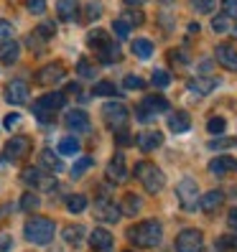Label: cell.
<instances>
[{
  "instance_id": "52a82bcc",
  "label": "cell",
  "mask_w": 237,
  "mask_h": 252,
  "mask_svg": "<svg viewBox=\"0 0 237 252\" xmlns=\"http://www.w3.org/2000/svg\"><path fill=\"white\" fill-rule=\"evenodd\" d=\"M202 245H204L202 229H181L179 234H176L173 250H176V252H199Z\"/></svg>"
},
{
  "instance_id": "4fadbf2b",
  "label": "cell",
  "mask_w": 237,
  "mask_h": 252,
  "mask_svg": "<svg viewBox=\"0 0 237 252\" xmlns=\"http://www.w3.org/2000/svg\"><path fill=\"white\" fill-rule=\"evenodd\" d=\"M135 143H138V148H140L143 153H151V151H156V148H161L164 135H161L158 130H143L140 135L135 138Z\"/></svg>"
},
{
  "instance_id": "74e56055",
  "label": "cell",
  "mask_w": 237,
  "mask_h": 252,
  "mask_svg": "<svg viewBox=\"0 0 237 252\" xmlns=\"http://www.w3.org/2000/svg\"><path fill=\"white\" fill-rule=\"evenodd\" d=\"M225 127H227V120L225 117H209V123H206V130L212 132V135H219V132H225Z\"/></svg>"
},
{
  "instance_id": "cb8c5ba5",
  "label": "cell",
  "mask_w": 237,
  "mask_h": 252,
  "mask_svg": "<svg viewBox=\"0 0 237 252\" xmlns=\"http://www.w3.org/2000/svg\"><path fill=\"white\" fill-rule=\"evenodd\" d=\"M140 209H143V199H140L138 194H125V199H123V204H120V214L135 217Z\"/></svg>"
},
{
  "instance_id": "5b68a950",
  "label": "cell",
  "mask_w": 237,
  "mask_h": 252,
  "mask_svg": "<svg viewBox=\"0 0 237 252\" xmlns=\"http://www.w3.org/2000/svg\"><path fill=\"white\" fill-rule=\"evenodd\" d=\"M176 196H179V201H181V209L194 212L199 206V186H197V181L189 179V176L181 179L179 186H176Z\"/></svg>"
},
{
  "instance_id": "44dd1931",
  "label": "cell",
  "mask_w": 237,
  "mask_h": 252,
  "mask_svg": "<svg viewBox=\"0 0 237 252\" xmlns=\"http://www.w3.org/2000/svg\"><path fill=\"white\" fill-rule=\"evenodd\" d=\"M112 234L107 232V229H102V227H97V229H92V234H90V245H92V250H110L112 247Z\"/></svg>"
},
{
  "instance_id": "3957f363",
  "label": "cell",
  "mask_w": 237,
  "mask_h": 252,
  "mask_svg": "<svg viewBox=\"0 0 237 252\" xmlns=\"http://www.w3.org/2000/svg\"><path fill=\"white\" fill-rule=\"evenodd\" d=\"M135 179L143 184V189L148 191V194H161L166 186V176L161 168H156L153 163H148V160H140L138 166H135Z\"/></svg>"
},
{
  "instance_id": "603a6c76",
  "label": "cell",
  "mask_w": 237,
  "mask_h": 252,
  "mask_svg": "<svg viewBox=\"0 0 237 252\" xmlns=\"http://www.w3.org/2000/svg\"><path fill=\"white\" fill-rule=\"evenodd\" d=\"M56 13H59V18H62V21H77V18H79L77 0H59Z\"/></svg>"
},
{
  "instance_id": "e0dca14e",
  "label": "cell",
  "mask_w": 237,
  "mask_h": 252,
  "mask_svg": "<svg viewBox=\"0 0 237 252\" xmlns=\"http://www.w3.org/2000/svg\"><path fill=\"white\" fill-rule=\"evenodd\" d=\"M64 123H67V127L74 130V132H87V130H90V117H87L84 110H69Z\"/></svg>"
},
{
  "instance_id": "f35d334b",
  "label": "cell",
  "mask_w": 237,
  "mask_h": 252,
  "mask_svg": "<svg viewBox=\"0 0 237 252\" xmlns=\"http://www.w3.org/2000/svg\"><path fill=\"white\" fill-rule=\"evenodd\" d=\"M143 18H145L143 13H140V10H133V8H128V10L123 13V21H125L130 28H133V26H140V23H143Z\"/></svg>"
},
{
  "instance_id": "11a10c76",
  "label": "cell",
  "mask_w": 237,
  "mask_h": 252,
  "mask_svg": "<svg viewBox=\"0 0 237 252\" xmlns=\"http://www.w3.org/2000/svg\"><path fill=\"white\" fill-rule=\"evenodd\" d=\"M143 3H148V0H125L128 8H135V5H143Z\"/></svg>"
},
{
  "instance_id": "d6a6232c",
  "label": "cell",
  "mask_w": 237,
  "mask_h": 252,
  "mask_svg": "<svg viewBox=\"0 0 237 252\" xmlns=\"http://www.w3.org/2000/svg\"><path fill=\"white\" fill-rule=\"evenodd\" d=\"M217 252H235L237 250V237H232V234H222L219 240H217V247H214Z\"/></svg>"
},
{
  "instance_id": "9f6ffc18",
  "label": "cell",
  "mask_w": 237,
  "mask_h": 252,
  "mask_svg": "<svg viewBox=\"0 0 237 252\" xmlns=\"http://www.w3.org/2000/svg\"><path fill=\"white\" fill-rule=\"evenodd\" d=\"M10 247V237H0V250H8Z\"/></svg>"
},
{
  "instance_id": "4316f807",
  "label": "cell",
  "mask_w": 237,
  "mask_h": 252,
  "mask_svg": "<svg viewBox=\"0 0 237 252\" xmlns=\"http://www.w3.org/2000/svg\"><path fill=\"white\" fill-rule=\"evenodd\" d=\"M62 234H64V242L71 245V247H79L84 242V227L82 224H69Z\"/></svg>"
},
{
  "instance_id": "60d3db41",
  "label": "cell",
  "mask_w": 237,
  "mask_h": 252,
  "mask_svg": "<svg viewBox=\"0 0 237 252\" xmlns=\"http://www.w3.org/2000/svg\"><path fill=\"white\" fill-rule=\"evenodd\" d=\"M54 33H56V26H54L51 21H43V23L36 28V36H43V41L54 38Z\"/></svg>"
},
{
  "instance_id": "681fc988",
  "label": "cell",
  "mask_w": 237,
  "mask_h": 252,
  "mask_svg": "<svg viewBox=\"0 0 237 252\" xmlns=\"http://www.w3.org/2000/svg\"><path fill=\"white\" fill-rule=\"evenodd\" d=\"M5 130H13V127H18L21 125V115L18 112H10V115H5Z\"/></svg>"
},
{
  "instance_id": "5bb4252c",
  "label": "cell",
  "mask_w": 237,
  "mask_h": 252,
  "mask_svg": "<svg viewBox=\"0 0 237 252\" xmlns=\"http://www.w3.org/2000/svg\"><path fill=\"white\" fill-rule=\"evenodd\" d=\"M107 179L112 184H123L128 179V168H125V158L123 153H115L112 160H110V166H107Z\"/></svg>"
},
{
  "instance_id": "7a4b0ae2",
  "label": "cell",
  "mask_w": 237,
  "mask_h": 252,
  "mask_svg": "<svg viewBox=\"0 0 237 252\" xmlns=\"http://www.w3.org/2000/svg\"><path fill=\"white\" fill-rule=\"evenodd\" d=\"M56 234V224L46 217H31L23 227V237L34 245H49Z\"/></svg>"
},
{
  "instance_id": "484cf974",
  "label": "cell",
  "mask_w": 237,
  "mask_h": 252,
  "mask_svg": "<svg viewBox=\"0 0 237 252\" xmlns=\"http://www.w3.org/2000/svg\"><path fill=\"white\" fill-rule=\"evenodd\" d=\"M41 166L43 168H49V171H54V173H62L64 171V163L62 160H59V156L54 153V151H49V148H46V151H41Z\"/></svg>"
},
{
  "instance_id": "30bf717a",
  "label": "cell",
  "mask_w": 237,
  "mask_h": 252,
  "mask_svg": "<svg viewBox=\"0 0 237 252\" xmlns=\"http://www.w3.org/2000/svg\"><path fill=\"white\" fill-rule=\"evenodd\" d=\"M5 102H10V105H26V99H28V84L23 79H13L5 84Z\"/></svg>"
},
{
  "instance_id": "7c38bea8",
  "label": "cell",
  "mask_w": 237,
  "mask_h": 252,
  "mask_svg": "<svg viewBox=\"0 0 237 252\" xmlns=\"http://www.w3.org/2000/svg\"><path fill=\"white\" fill-rule=\"evenodd\" d=\"M21 181L26 186H34V189H54V179H46V176H41L38 168H23L21 173Z\"/></svg>"
},
{
  "instance_id": "d6986e66",
  "label": "cell",
  "mask_w": 237,
  "mask_h": 252,
  "mask_svg": "<svg viewBox=\"0 0 237 252\" xmlns=\"http://www.w3.org/2000/svg\"><path fill=\"white\" fill-rule=\"evenodd\" d=\"M18 56H21V43L16 38H10V41H3L0 43V62L3 64H16L18 62Z\"/></svg>"
},
{
  "instance_id": "7402d4cb",
  "label": "cell",
  "mask_w": 237,
  "mask_h": 252,
  "mask_svg": "<svg viewBox=\"0 0 237 252\" xmlns=\"http://www.w3.org/2000/svg\"><path fill=\"white\" fill-rule=\"evenodd\" d=\"M189 127H191L189 112H184V110L171 112V117H169V130H171V132H186Z\"/></svg>"
},
{
  "instance_id": "8fae6325",
  "label": "cell",
  "mask_w": 237,
  "mask_h": 252,
  "mask_svg": "<svg viewBox=\"0 0 237 252\" xmlns=\"http://www.w3.org/2000/svg\"><path fill=\"white\" fill-rule=\"evenodd\" d=\"M95 217L100 221H117L120 219V206H115V201H110L107 196H100L95 201Z\"/></svg>"
},
{
  "instance_id": "bcb514c9",
  "label": "cell",
  "mask_w": 237,
  "mask_h": 252,
  "mask_svg": "<svg viewBox=\"0 0 237 252\" xmlns=\"http://www.w3.org/2000/svg\"><path fill=\"white\" fill-rule=\"evenodd\" d=\"M125 87H128V90H143L145 82L138 77V74H128V77H125Z\"/></svg>"
},
{
  "instance_id": "7dc6e473",
  "label": "cell",
  "mask_w": 237,
  "mask_h": 252,
  "mask_svg": "<svg viewBox=\"0 0 237 252\" xmlns=\"http://www.w3.org/2000/svg\"><path fill=\"white\" fill-rule=\"evenodd\" d=\"M28 10L36 13V16H41V13H46V0H28Z\"/></svg>"
},
{
  "instance_id": "836d02e7",
  "label": "cell",
  "mask_w": 237,
  "mask_h": 252,
  "mask_svg": "<svg viewBox=\"0 0 237 252\" xmlns=\"http://www.w3.org/2000/svg\"><path fill=\"white\" fill-rule=\"evenodd\" d=\"M38 206H41V199L36 194H31V191H26V194L21 196V209L23 212H36Z\"/></svg>"
},
{
  "instance_id": "ba28073f",
  "label": "cell",
  "mask_w": 237,
  "mask_h": 252,
  "mask_svg": "<svg viewBox=\"0 0 237 252\" xmlns=\"http://www.w3.org/2000/svg\"><path fill=\"white\" fill-rule=\"evenodd\" d=\"M28 151H31V140L23 138V135H16V138H10L3 148V158L5 160H21L28 156Z\"/></svg>"
},
{
  "instance_id": "277c9868",
  "label": "cell",
  "mask_w": 237,
  "mask_h": 252,
  "mask_svg": "<svg viewBox=\"0 0 237 252\" xmlns=\"http://www.w3.org/2000/svg\"><path fill=\"white\" fill-rule=\"evenodd\" d=\"M64 102H67V94H62V92H49V94H43L36 105H34V115L38 117L43 125L54 123V115L64 107Z\"/></svg>"
},
{
  "instance_id": "f546056e",
  "label": "cell",
  "mask_w": 237,
  "mask_h": 252,
  "mask_svg": "<svg viewBox=\"0 0 237 252\" xmlns=\"http://www.w3.org/2000/svg\"><path fill=\"white\" fill-rule=\"evenodd\" d=\"M59 153L62 156H77L79 153V140L77 138H62L59 140Z\"/></svg>"
},
{
  "instance_id": "91938a15",
  "label": "cell",
  "mask_w": 237,
  "mask_h": 252,
  "mask_svg": "<svg viewBox=\"0 0 237 252\" xmlns=\"http://www.w3.org/2000/svg\"><path fill=\"white\" fill-rule=\"evenodd\" d=\"M235 36H237V26H235Z\"/></svg>"
},
{
  "instance_id": "ac0fdd59",
  "label": "cell",
  "mask_w": 237,
  "mask_h": 252,
  "mask_svg": "<svg viewBox=\"0 0 237 252\" xmlns=\"http://www.w3.org/2000/svg\"><path fill=\"white\" fill-rule=\"evenodd\" d=\"M232 171H237V158H232V156H217L209 163V173H214V176H227Z\"/></svg>"
},
{
  "instance_id": "9a60e30c",
  "label": "cell",
  "mask_w": 237,
  "mask_h": 252,
  "mask_svg": "<svg viewBox=\"0 0 237 252\" xmlns=\"http://www.w3.org/2000/svg\"><path fill=\"white\" fill-rule=\"evenodd\" d=\"M97 51V59H100V62L102 64H117V62H120V46H117V43L112 41V38H107L105 43H102V46L100 49H95Z\"/></svg>"
},
{
  "instance_id": "ee69618b",
  "label": "cell",
  "mask_w": 237,
  "mask_h": 252,
  "mask_svg": "<svg viewBox=\"0 0 237 252\" xmlns=\"http://www.w3.org/2000/svg\"><path fill=\"white\" fill-rule=\"evenodd\" d=\"M112 31H115L117 38H128V36H130V26H128L123 18H117V21L112 23Z\"/></svg>"
},
{
  "instance_id": "f6af8a7d",
  "label": "cell",
  "mask_w": 237,
  "mask_h": 252,
  "mask_svg": "<svg viewBox=\"0 0 237 252\" xmlns=\"http://www.w3.org/2000/svg\"><path fill=\"white\" fill-rule=\"evenodd\" d=\"M13 33H16V31H13V23H8L5 18H0V43H3V41H10Z\"/></svg>"
},
{
  "instance_id": "1f68e13d",
  "label": "cell",
  "mask_w": 237,
  "mask_h": 252,
  "mask_svg": "<svg viewBox=\"0 0 237 252\" xmlns=\"http://www.w3.org/2000/svg\"><path fill=\"white\" fill-rule=\"evenodd\" d=\"M107 38H110V36H107L105 31H102V28H95V31L87 33V46H90V49H100Z\"/></svg>"
},
{
  "instance_id": "db71d44e",
  "label": "cell",
  "mask_w": 237,
  "mask_h": 252,
  "mask_svg": "<svg viewBox=\"0 0 237 252\" xmlns=\"http://www.w3.org/2000/svg\"><path fill=\"white\" fill-rule=\"evenodd\" d=\"M227 224H230V227H237V206H235V209H230V214H227Z\"/></svg>"
},
{
  "instance_id": "f5cc1de1",
  "label": "cell",
  "mask_w": 237,
  "mask_h": 252,
  "mask_svg": "<svg viewBox=\"0 0 237 252\" xmlns=\"http://www.w3.org/2000/svg\"><path fill=\"white\" fill-rule=\"evenodd\" d=\"M115 135H117V143L120 145H130L133 143V138H130V132L123 127V130H115Z\"/></svg>"
},
{
  "instance_id": "9c48e42d",
  "label": "cell",
  "mask_w": 237,
  "mask_h": 252,
  "mask_svg": "<svg viewBox=\"0 0 237 252\" xmlns=\"http://www.w3.org/2000/svg\"><path fill=\"white\" fill-rule=\"evenodd\" d=\"M67 79V69L62 64H46V66H41L36 71V82L38 84H59V82H64Z\"/></svg>"
},
{
  "instance_id": "f1b7e54d",
  "label": "cell",
  "mask_w": 237,
  "mask_h": 252,
  "mask_svg": "<svg viewBox=\"0 0 237 252\" xmlns=\"http://www.w3.org/2000/svg\"><path fill=\"white\" fill-rule=\"evenodd\" d=\"M133 54H135V59L145 62V59H151V54H153V43L148 38H135L133 41Z\"/></svg>"
},
{
  "instance_id": "f907efd6",
  "label": "cell",
  "mask_w": 237,
  "mask_h": 252,
  "mask_svg": "<svg viewBox=\"0 0 237 252\" xmlns=\"http://www.w3.org/2000/svg\"><path fill=\"white\" fill-rule=\"evenodd\" d=\"M212 28L217 33H225L227 31V16H217L214 21H212Z\"/></svg>"
},
{
  "instance_id": "b9f144b4",
  "label": "cell",
  "mask_w": 237,
  "mask_h": 252,
  "mask_svg": "<svg viewBox=\"0 0 237 252\" xmlns=\"http://www.w3.org/2000/svg\"><path fill=\"white\" fill-rule=\"evenodd\" d=\"M217 5V0H191V8L197 13H212Z\"/></svg>"
},
{
  "instance_id": "8d00e7d4",
  "label": "cell",
  "mask_w": 237,
  "mask_h": 252,
  "mask_svg": "<svg viewBox=\"0 0 237 252\" xmlns=\"http://www.w3.org/2000/svg\"><path fill=\"white\" fill-rule=\"evenodd\" d=\"M92 94H97V97H115L117 90H115L112 82H97L95 90H92Z\"/></svg>"
},
{
  "instance_id": "6da1fadb",
  "label": "cell",
  "mask_w": 237,
  "mask_h": 252,
  "mask_svg": "<svg viewBox=\"0 0 237 252\" xmlns=\"http://www.w3.org/2000/svg\"><path fill=\"white\" fill-rule=\"evenodd\" d=\"M128 240L135 242L138 247H156L164 240V224L158 219H145L140 224L128 229Z\"/></svg>"
},
{
  "instance_id": "ffe728a7",
  "label": "cell",
  "mask_w": 237,
  "mask_h": 252,
  "mask_svg": "<svg viewBox=\"0 0 237 252\" xmlns=\"http://www.w3.org/2000/svg\"><path fill=\"white\" fill-rule=\"evenodd\" d=\"M222 201H225V194L222 191H206V194L199 199V209L206 212V214H212L214 209H219Z\"/></svg>"
},
{
  "instance_id": "8992f818",
  "label": "cell",
  "mask_w": 237,
  "mask_h": 252,
  "mask_svg": "<svg viewBox=\"0 0 237 252\" xmlns=\"http://www.w3.org/2000/svg\"><path fill=\"white\" fill-rule=\"evenodd\" d=\"M102 117H105L110 130H123L130 120V112L123 102H107V105L102 107Z\"/></svg>"
},
{
  "instance_id": "7bdbcfd3",
  "label": "cell",
  "mask_w": 237,
  "mask_h": 252,
  "mask_svg": "<svg viewBox=\"0 0 237 252\" xmlns=\"http://www.w3.org/2000/svg\"><path fill=\"white\" fill-rule=\"evenodd\" d=\"M100 16H102V3L92 0V3L87 5V10H84V18H87V21H97Z\"/></svg>"
},
{
  "instance_id": "e575fe53",
  "label": "cell",
  "mask_w": 237,
  "mask_h": 252,
  "mask_svg": "<svg viewBox=\"0 0 237 252\" xmlns=\"http://www.w3.org/2000/svg\"><path fill=\"white\" fill-rule=\"evenodd\" d=\"M77 74L82 79H97V69L87 62V59H79V64H77Z\"/></svg>"
},
{
  "instance_id": "4dcf8cb0",
  "label": "cell",
  "mask_w": 237,
  "mask_h": 252,
  "mask_svg": "<svg viewBox=\"0 0 237 252\" xmlns=\"http://www.w3.org/2000/svg\"><path fill=\"white\" fill-rule=\"evenodd\" d=\"M67 209H69L71 214H82V212L87 209V196H82V194L69 196V199H67Z\"/></svg>"
},
{
  "instance_id": "83f0119b",
  "label": "cell",
  "mask_w": 237,
  "mask_h": 252,
  "mask_svg": "<svg viewBox=\"0 0 237 252\" xmlns=\"http://www.w3.org/2000/svg\"><path fill=\"white\" fill-rule=\"evenodd\" d=\"M143 107H145L148 112L158 115V112H166V110H169V99L161 97V94H151V97L143 99Z\"/></svg>"
},
{
  "instance_id": "2e32d148",
  "label": "cell",
  "mask_w": 237,
  "mask_h": 252,
  "mask_svg": "<svg viewBox=\"0 0 237 252\" xmlns=\"http://www.w3.org/2000/svg\"><path fill=\"white\" fill-rule=\"evenodd\" d=\"M217 62L227 71H237V49L230 43H219L217 46Z\"/></svg>"
},
{
  "instance_id": "6f0895ef",
  "label": "cell",
  "mask_w": 237,
  "mask_h": 252,
  "mask_svg": "<svg viewBox=\"0 0 237 252\" xmlns=\"http://www.w3.org/2000/svg\"><path fill=\"white\" fill-rule=\"evenodd\" d=\"M161 3H164V5H169V3H173V0H161Z\"/></svg>"
},
{
  "instance_id": "816d5d0a",
  "label": "cell",
  "mask_w": 237,
  "mask_h": 252,
  "mask_svg": "<svg viewBox=\"0 0 237 252\" xmlns=\"http://www.w3.org/2000/svg\"><path fill=\"white\" fill-rule=\"evenodd\" d=\"M235 143H237V138H219V140H212L209 145L217 151V148H230V145H235Z\"/></svg>"
},
{
  "instance_id": "d590c367",
  "label": "cell",
  "mask_w": 237,
  "mask_h": 252,
  "mask_svg": "<svg viewBox=\"0 0 237 252\" xmlns=\"http://www.w3.org/2000/svg\"><path fill=\"white\" fill-rule=\"evenodd\" d=\"M151 82L158 87V90H166V87L171 84V74L164 71V69H156V71L151 74Z\"/></svg>"
},
{
  "instance_id": "c3c4849f",
  "label": "cell",
  "mask_w": 237,
  "mask_h": 252,
  "mask_svg": "<svg viewBox=\"0 0 237 252\" xmlns=\"http://www.w3.org/2000/svg\"><path fill=\"white\" fill-rule=\"evenodd\" d=\"M222 8L227 18H237V0H222Z\"/></svg>"
},
{
  "instance_id": "ab89813d",
  "label": "cell",
  "mask_w": 237,
  "mask_h": 252,
  "mask_svg": "<svg viewBox=\"0 0 237 252\" xmlns=\"http://www.w3.org/2000/svg\"><path fill=\"white\" fill-rule=\"evenodd\" d=\"M90 168H92V158H90V156H84V158L77 160V166L71 168V176H74V179H79V176H82L84 171H90Z\"/></svg>"
},
{
  "instance_id": "d4e9b609",
  "label": "cell",
  "mask_w": 237,
  "mask_h": 252,
  "mask_svg": "<svg viewBox=\"0 0 237 252\" xmlns=\"http://www.w3.org/2000/svg\"><path fill=\"white\" fill-rule=\"evenodd\" d=\"M217 87V79L214 77H197L189 82V92H197V94H209Z\"/></svg>"
},
{
  "instance_id": "94428289",
  "label": "cell",
  "mask_w": 237,
  "mask_h": 252,
  "mask_svg": "<svg viewBox=\"0 0 237 252\" xmlns=\"http://www.w3.org/2000/svg\"><path fill=\"white\" fill-rule=\"evenodd\" d=\"M212 252H217V250H212Z\"/></svg>"
},
{
  "instance_id": "680465c9",
  "label": "cell",
  "mask_w": 237,
  "mask_h": 252,
  "mask_svg": "<svg viewBox=\"0 0 237 252\" xmlns=\"http://www.w3.org/2000/svg\"><path fill=\"white\" fill-rule=\"evenodd\" d=\"M95 252H110V250H95Z\"/></svg>"
}]
</instances>
